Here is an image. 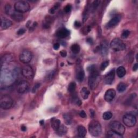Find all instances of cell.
<instances>
[{
    "instance_id": "1",
    "label": "cell",
    "mask_w": 138,
    "mask_h": 138,
    "mask_svg": "<svg viewBox=\"0 0 138 138\" xmlns=\"http://www.w3.org/2000/svg\"><path fill=\"white\" fill-rule=\"evenodd\" d=\"M18 75V70H9L5 65H2L1 71V82L4 85H10L13 83Z\"/></svg>"
},
{
    "instance_id": "2",
    "label": "cell",
    "mask_w": 138,
    "mask_h": 138,
    "mask_svg": "<svg viewBox=\"0 0 138 138\" xmlns=\"http://www.w3.org/2000/svg\"><path fill=\"white\" fill-rule=\"evenodd\" d=\"M4 10L6 14L10 16L11 19H13L14 21L17 22H20L23 20V15L22 14L16 11L15 9L13 8L12 6L9 4L5 5Z\"/></svg>"
},
{
    "instance_id": "3",
    "label": "cell",
    "mask_w": 138,
    "mask_h": 138,
    "mask_svg": "<svg viewBox=\"0 0 138 138\" xmlns=\"http://www.w3.org/2000/svg\"><path fill=\"white\" fill-rule=\"evenodd\" d=\"M88 130L92 136H98L101 134V126L98 121L93 120L89 124Z\"/></svg>"
},
{
    "instance_id": "4",
    "label": "cell",
    "mask_w": 138,
    "mask_h": 138,
    "mask_svg": "<svg viewBox=\"0 0 138 138\" xmlns=\"http://www.w3.org/2000/svg\"><path fill=\"white\" fill-rule=\"evenodd\" d=\"M13 99L8 94H3L0 98V106L2 109L8 110L13 106Z\"/></svg>"
},
{
    "instance_id": "5",
    "label": "cell",
    "mask_w": 138,
    "mask_h": 138,
    "mask_svg": "<svg viewBox=\"0 0 138 138\" xmlns=\"http://www.w3.org/2000/svg\"><path fill=\"white\" fill-rule=\"evenodd\" d=\"M14 9L17 12L20 13H26L30 9V5L29 3L26 1H17L14 4Z\"/></svg>"
},
{
    "instance_id": "6",
    "label": "cell",
    "mask_w": 138,
    "mask_h": 138,
    "mask_svg": "<svg viewBox=\"0 0 138 138\" xmlns=\"http://www.w3.org/2000/svg\"><path fill=\"white\" fill-rule=\"evenodd\" d=\"M99 83V76L98 72L90 74L88 78V86L91 90H94L98 85Z\"/></svg>"
},
{
    "instance_id": "7",
    "label": "cell",
    "mask_w": 138,
    "mask_h": 138,
    "mask_svg": "<svg viewBox=\"0 0 138 138\" xmlns=\"http://www.w3.org/2000/svg\"><path fill=\"white\" fill-rule=\"evenodd\" d=\"M111 49L116 51H123L126 49V45L119 38L114 39L110 44Z\"/></svg>"
},
{
    "instance_id": "8",
    "label": "cell",
    "mask_w": 138,
    "mask_h": 138,
    "mask_svg": "<svg viewBox=\"0 0 138 138\" xmlns=\"http://www.w3.org/2000/svg\"><path fill=\"white\" fill-rule=\"evenodd\" d=\"M123 121L126 126L132 127L135 125L136 123V118L134 115L131 114H126L123 116Z\"/></svg>"
},
{
    "instance_id": "9",
    "label": "cell",
    "mask_w": 138,
    "mask_h": 138,
    "mask_svg": "<svg viewBox=\"0 0 138 138\" xmlns=\"http://www.w3.org/2000/svg\"><path fill=\"white\" fill-rule=\"evenodd\" d=\"M110 127L112 131H115L117 133L121 135H123L125 133V127L119 121H115L111 122L110 124Z\"/></svg>"
},
{
    "instance_id": "10",
    "label": "cell",
    "mask_w": 138,
    "mask_h": 138,
    "mask_svg": "<svg viewBox=\"0 0 138 138\" xmlns=\"http://www.w3.org/2000/svg\"><path fill=\"white\" fill-rule=\"evenodd\" d=\"M32 59L31 52L27 50H23L20 54V60L23 64H28L31 62Z\"/></svg>"
},
{
    "instance_id": "11",
    "label": "cell",
    "mask_w": 138,
    "mask_h": 138,
    "mask_svg": "<svg viewBox=\"0 0 138 138\" xmlns=\"http://www.w3.org/2000/svg\"><path fill=\"white\" fill-rule=\"evenodd\" d=\"M30 87L29 83L25 80L21 81L17 85V91L19 93L23 94L28 92Z\"/></svg>"
},
{
    "instance_id": "12",
    "label": "cell",
    "mask_w": 138,
    "mask_h": 138,
    "mask_svg": "<svg viewBox=\"0 0 138 138\" xmlns=\"http://www.w3.org/2000/svg\"><path fill=\"white\" fill-rule=\"evenodd\" d=\"M22 75L27 79H32L34 77V72L31 66L26 65L22 70Z\"/></svg>"
},
{
    "instance_id": "13",
    "label": "cell",
    "mask_w": 138,
    "mask_h": 138,
    "mask_svg": "<svg viewBox=\"0 0 138 138\" xmlns=\"http://www.w3.org/2000/svg\"><path fill=\"white\" fill-rule=\"evenodd\" d=\"M116 92L115 90L110 88L107 90L105 94V99L107 102L112 101L116 97Z\"/></svg>"
},
{
    "instance_id": "14",
    "label": "cell",
    "mask_w": 138,
    "mask_h": 138,
    "mask_svg": "<svg viewBox=\"0 0 138 138\" xmlns=\"http://www.w3.org/2000/svg\"><path fill=\"white\" fill-rule=\"evenodd\" d=\"M115 77V69L111 70L105 76V82L106 84H111Z\"/></svg>"
},
{
    "instance_id": "15",
    "label": "cell",
    "mask_w": 138,
    "mask_h": 138,
    "mask_svg": "<svg viewBox=\"0 0 138 138\" xmlns=\"http://www.w3.org/2000/svg\"><path fill=\"white\" fill-rule=\"evenodd\" d=\"M121 20V16L120 15H117L115 17H113L111 20L107 23V27L108 28H111L114 27L118 25V23L120 22Z\"/></svg>"
},
{
    "instance_id": "16",
    "label": "cell",
    "mask_w": 138,
    "mask_h": 138,
    "mask_svg": "<svg viewBox=\"0 0 138 138\" xmlns=\"http://www.w3.org/2000/svg\"><path fill=\"white\" fill-rule=\"evenodd\" d=\"M70 35V31L67 29L62 28L59 29L56 33V36L59 38H65Z\"/></svg>"
},
{
    "instance_id": "17",
    "label": "cell",
    "mask_w": 138,
    "mask_h": 138,
    "mask_svg": "<svg viewBox=\"0 0 138 138\" xmlns=\"http://www.w3.org/2000/svg\"><path fill=\"white\" fill-rule=\"evenodd\" d=\"M76 75L77 80L79 82H83L84 79L85 72H84V71L83 68L80 67V66L78 67V68L76 70Z\"/></svg>"
},
{
    "instance_id": "18",
    "label": "cell",
    "mask_w": 138,
    "mask_h": 138,
    "mask_svg": "<svg viewBox=\"0 0 138 138\" xmlns=\"http://www.w3.org/2000/svg\"><path fill=\"white\" fill-rule=\"evenodd\" d=\"M12 25V22L9 19L3 17L1 18V28L3 30L7 29Z\"/></svg>"
},
{
    "instance_id": "19",
    "label": "cell",
    "mask_w": 138,
    "mask_h": 138,
    "mask_svg": "<svg viewBox=\"0 0 138 138\" xmlns=\"http://www.w3.org/2000/svg\"><path fill=\"white\" fill-rule=\"evenodd\" d=\"M100 49L102 56H105L107 55L108 52H109V47H108V44L106 41L104 40L101 43Z\"/></svg>"
},
{
    "instance_id": "20",
    "label": "cell",
    "mask_w": 138,
    "mask_h": 138,
    "mask_svg": "<svg viewBox=\"0 0 138 138\" xmlns=\"http://www.w3.org/2000/svg\"><path fill=\"white\" fill-rule=\"evenodd\" d=\"M77 132L78 136L80 137H85L86 135L87 131L85 127H84L82 125H79L77 128Z\"/></svg>"
},
{
    "instance_id": "21",
    "label": "cell",
    "mask_w": 138,
    "mask_h": 138,
    "mask_svg": "<svg viewBox=\"0 0 138 138\" xmlns=\"http://www.w3.org/2000/svg\"><path fill=\"white\" fill-rule=\"evenodd\" d=\"M51 125L52 128L54 130L56 131L58 129V128L60 127V126H61V123L59 119L54 118L51 120Z\"/></svg>"
},
{
    "instance_id": "22",
    "label": "cell",
    "mask_w": 138,
    "mask_h": 138,
    "mask_svg": "<svg viewBox=\"0 0 138 138\" xmlns=\"http://www.w3.org/2000/svg\"><path fill=\"white\" fill-rule=\"evenodd\" d=\"M68 128L64 125H61L60 127L56 131L57 134L59 136H63L67 133Z\"/></svg>"
},
{
    "instance_id": "23",
    "label": "cell",
    "mask_w": 138,
    "mask_h": 138,
    "mask_svg": "<svg viewBox=\"0 0 138 138\" xmlns=\"http://www.w3.org/2000/svg\"><path fill=\"white\" fill-rule=\"evenodd\" d=\"M106 136L109 137H114V138H122L123 137L122 135L120 134L117 133L116 132L112 131V130L108 132Z\"/></svg>"
},
{
    "instance_id": "24",
    "label": "cell",
    "mask_w": 138,
    "mask_h": 138,
    "mask_svg": "<svg viewBox=\"0 0 138 138\" xmlns=\"http://www.w3.org/2000/svg\"><path fill=\"white\" fill-rule=\"evenodd\" d=\"M90 91L86 87H83L81 89L80 91V94L82 97L84 99H87L88 98V96L90 95Z\"/></svg>"
},
{
    "instance_id": "25",
    "label": "cell",
    "mask_w": 138,
    "mask_h": 138,
    "mask_svg": "<svg viewBox=\"0 0 138 138\" xmlns=\"http://www.w3.org/2000/svg\"><path fill=\"white\" fill-rule=\"evenodd\" d=\"M63 118L65 120V124L70 125L72 123V117L69 113H65L63 115Z\"/></svg>"
},
{
    "instance_id": "26",
    "label": "cell",
    "mask_w": 138,
    "mask_h": 138,
    "mask_svg": "<svg viewBox=\"0 0 138 138\" xmlns=\"http://www.w3.org/2000/svg\"><path fill=\"white\" fill-rule=\"evenodd\" d=\"M55 71L52 70L49 71L46 74V76L45 77V79L47 82H50L52 80L53 78V77H55Z\"/></svg>"
},
{
    "instance_id": "27",
    "label": "cell",
    "mask_w": 138,
    "mask_h": 138,
    "mask_svg": "<svg viewBox=\"0 0 138 138\" xmlns=\"http://www.w3.org/2000/svg\"><path fill=\"white\" fill-rule=\"evenodd\" d=\"M117 74L119 78H123L126 74V69L123 67H119L117 69Z\"/></svg>"
},
{
    "instance_id": "28",
    "label": "cell",
    "mask_w": 138,
    "mask_h": 138,
    "mask_svg": "<svg viewBox=\"0 0 138 138\" xmlns=\"http://www.w3.org/2000/svg\"><path fill=\"white\" fill-rule=\"evenodd\" d=\"M127 85L126 84L124 83H119L117 86V90L119 92L121 93L124 92L126 90Z\"/></svg>"
},
{
    "instance_id": "29",
    "label": "cell",
    "mask_w": 138,
    "mask_h": 138,
    "mask_svg": "<svg viewBox=\"0 0 138 138\" xmlns=\"http://www.w3.org/2000/svg\"><path fill=\"white\" fill-rule=\"evenodd\" d=\"M71 49L72 52L74 54H78L79 53L80 51V46L79 44H74L72 45Z\"/></svg>"
},
{
    "instance_id": "30",
    "label": "cell",
    "mask_w": 138,
    "mask_h": 138,
    "mask_svg": "<svg viewBox=\"0 0 138 138\" xmlns=\"http://www.w3.org/2000/svg\"><path fill=\"white\" fill-rule=\"evenodd\" d=\"M76 88V83L74 82H71L70 83V84L69 85V86H68V91L71 93H73L75 91Z\"/></svg>"
},
{
    "instance_id": "31",
    "label": "cell",
    "mask_w": 138,
    "mask_h": 138,
    "mask_svg": "<svg viewBox=\"0 0 138 138\" xmlns=\"http://www.w3.org/2000/svg\"><path fill=\"white\" fill-rule=\"evenodd\" d=\"M112 117L113 114L111 112H106L103 115V118L105 120H109L112 118Z\"/></svg>"
},
{
    "instance_id": "32",
    "label": "cell",
    "mask_w": 138,
    "mask_h": 138,
    "mask_svg": "<svg viewBox=\"0 0 138 138\" xmlns=\"http://www.w3.org/2000/svg\"><path fill=\"white\" fill-rule=\"evenodd\" d=\"M87 70L88 71L89 74L94 73V72H98L97 67H96V66L95 65H90L87 68Z\"/></svg>"
},
{
    "instance_id": "33",
    "label": "cell",
    "mask_w": 138,
    "mask_h": 138,
    "mask_svg": "<svg viewBox=\"0 0 138 138\" xmlns=\"http://www.w3.org/2000/svg\"><path fill=\"white\" fill-rule=\"evenodd\" d=\"M60 7V3H56L55 5L53 6L52 8H51L50 10H49V13L51 14H54L55 13V11H56L57 9Z\"/></svg>"
},
{
    "instance_id": "34",
    "label": "cell",
    "mask_w": 138,
    "mask_h": 138,
    "mask_svg": "<svg viewBox=\"0 0 138 138\" xmlns=\"http://www.w3.org/2000/svg\"><path fill=\"white\" fill-rule=\"evenodd\" d=\"M109 61H106L104 62H103L101 63V65H100V69L101 71H104L105 70V69L109 66Z\"/></svg>"
},
{
    "instance_id": "35",
    "label": "cell",
    "mask_w": 138,
    "mask_h": 138,
    "mask_svg": "<svg viewBox=\"0 0 138 138\" xmlns=\"http://www.w3.org/2000/svg\"><path fill=\"white\" fill-rule=\"evenodd\" d=\"M130 35V31L128 30H124L121 34V37L123 39H126Z\"/></svg>"
},
{
    "instance_id": "36",
    "label": "cell",
    "mask_w": 138,
    "mask_h": 138,
    "mask_svg": "<svg viewBox=\"0 0 138 138\" xmlns=\"http://www.w3.org/2000/svg\"><path fill=\"white\" fill-rule=\"evenodd\" d=\"M73 103L74 104L76 105L77 106H80L82 105V101L81 100L78 98V97H74L73 99Z\"/></svg>"
},
{
    "instance_id": "37",
    "label": "cell",
    "mask_w": 138,
    "mask_h": 138,
    "mask_svg": "<svg viewBox=\"0 0 138 138\" xmlns=\"http://www.w3.org/2000/svg\"><path fill=\"white\" fill-rule=\"evenodd\" d=\"M99 3H100V1H94L91 4V10H92L93 11H94L96 9V8L98 7V6L99 4Z\"/></svg>"
},
{
    "instance_id": "38",
    "label": "cell",
    "mask_w": 138,
    "mask_h": 138,
    "mask_svg": "<svg viewBox=\"0 0 138 138\" xmlns=\"http://www.w3.org/2000/svg\"><path fill=\"white\" fill-rule=\"evenodd\" d=\"M71 9H72V5L71 4H68L64 7V11L65 13H69L71 11Z\"/></svg>"
},
{
    "instance_id": "39",
    "label": "cell",
    "mask_w": 138,
    "mask_h": 138,
    "mask_svg": "<svg viewBox=\"0 0 138 138\" xmlns=\"http://www.w3.org/2000/svg\"><path fill=\"white\" fill-rule=\"evenodd\" d=\"M40 85V83H36V84L34 85V86L33 88L32 92L33 93H35L36 92V91L39 88Z\"/></svg>"
},
{
    "instance_id": "40",
    "label": "cell",
    "mask_w": 138,
    "mask_h": 138,
    "mask_svg": "<svg viewBox=\"0 0 138 138\" xmlns=\"http://www.w3.org/2000/svg\"><path fill=\"white\" fill-rule=\"evenodd\" d=\"M25 32H26V30H25V29H24V28H21V29H19V30L17 31V32L16 34H17V35L21 36V35H23L24 34H25Z\"/></svg>"
},
{
    "instance_id": "41",
    "label": "cell",
    "mask_w": 138,
    "mask_h": 138,
    "mask_svg": "<svg viewBox=\"0 0 138 138\" xmlns=\"http://www.w3.org/2000/svg\"><path fill=\"white\" fill-rule=\"evenodd\" d=\"M60 55L62 57H66L67 56V52L65 50H62L60 51Z\"/></svg>"
},
{
    "instance_id": "42",
    "label": "cell",
    "mask_w": 138,
    "mask_h": 138,
    "mask_svg": "<svg viewBox=\"0 0 138 138\" xmlns=\"http://www.w3.org/2000/svg\"><path fill=\"white\" fill-rule=\"evenodd\" d=\"M37 26V23L36 22H34L31 26H30V27H29V29H30V31H33L35 29V28L36 27V26Z\"/></svg>"
},
{
    "instance_id": "43",
    "label": "cell",
    "mask_w": 138,
    "mask_h": 138,
    "mask_svg": "<svg viewBox=\"0 0 138 138\" xmlns=\"http://www.w3.org/2000/svg\"><path fill=\"white\" fill-rule=\"evenodd\" d=\"M82 26V24L79 21H75V23H74V27L76 28H79L81 27Z\"/></svg>"
},
{
    "instance_id": "44",
    "label": "cell",
    "mask_w": 138,
    "mask_h": 138,
    "mask_svg": "<svg viewBox=\"0 0 138 138\" xmlns=\"http://www.w3.org/2000/svg\"><path fill=\"white\" fill-rule=\"evenodd\" d=\"M79 116L82 118H85L86 117V113H85V112L84 111L82 110L79 113Z\"/></svg>"
},
{
    "instance_id": "45",
    "label": "cell",
    "mask_w": 138,
    "mask_h": 138,
    "mask_svg": "<svg viewBox=\"0 0 138 138\" xmlns=\"http://www.w3.org/2000/svg\"><path fill=\"white\" fill-rule=\"evenodd\" d=\"M59 47H60V44L58 43H56L53 44V49L57 50L58 49H59Z\"/></svg>"
},
{
    "instance_id": "46",
    "label": "cell",
    "mask_w": 138,
    "mask_h": 138,
    "mask_svg": "<svg viewBox=\"0 0 138 138\" xmlns=\"http://www.w3.org/2000/svg\"><path fill=\"white\" fill-rule=\"evenodd\" d=\"M90 116L92 118H93L95 116V111L93 109L90 110Z\"/></svg>"
},
{
    "instance_id": "47",
    "label": "cell",
    "mask_w": 138,
    "mask_h": 138,
    "mask_svg": "<svg viewBox=\"0 0 138 138\" xmlns=\"http://www.w3.org/2000/svg\"><path fill=\"white\" fill-rule=\"evenodd\" d=\"M138 69V64L137 63H136L134 65L133 67V71H136Z\"/></svg>"
},
{
    "instance_id": "48",
    "label": "cell",
    "mask_w": 138,
    "mask_h": 138,
    "mask_svg": "<svg viewBox=\"0 0 138 138\" xmlns=\"http://www.w3.org/2000/svg\"><path fill=\"white\" fill-rule=\"evenodd\" d=\"M87 43H88L89 44H92L93 43V40H92V38H87Z\"/></svg>"
},
{
    "instance_id": "49",
    "label": "cell",
    "mask_w": 138,
    "mask_h": 138,
    "mask_svg": "<svg viewBox=\"0 0 138 138\" xmlns=\"http://www.w3.org/2000/svg\"><path fill=\"white\" fill-rule=\"evenodd\" d=\"M21 130L22 131H26L27 130V127L25 126V125H22L21 126Z\"/></svg>"
},
{
    "instance_id": "50",
    "label": "cell",
    "mask_w": 138,
    "mask_h": 138,
    "mask_svg": "<svg viewBox=\"0 0 138 138\" xmlns=\"http://www.w3.org/2000/svg\"><path fill=\"white\" fill-rule=\"evenodd\" d=\"M40 124H41L42 125H43L44 124V120H41V121H40Z\"/></svg>"
}]
</instances>
